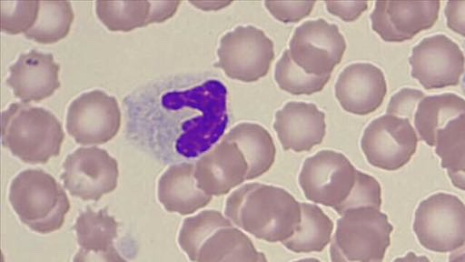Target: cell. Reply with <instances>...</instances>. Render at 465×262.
I'll use <instances>...</instances> for the list:
<instances>
[{
    "instance_id": "obj_1",
    "label": "cell",
    "mask_w": 465,
    "mask_h": 262,
    "mask_svg": "<svg viewBox=\"0 0 465 262\" xmlns=\"http://www.w3.org/2000/svg\"><path fill=\"white\" fill-rule=\"evenodd\" d=\"M224 214L237 227L270 243L284 242L298 230L301 202L282 187L248 183L225 200Z\"/></svg>"
},
{
    "instance_id": "obj_2",
    "label": "cell",
    "mask_w": 465,
    "mask_h": 262,
    "mask_svg": "<svg viewBox=\"0 0 465 262\" xmlns=\"http://www.w3.org/2000/svg\"><path fill=\"white\" fill-rule=\"evenodd\" d=\"M2 144L25 163L45 164L60 154L62 124L49 110L12 103L1 117Z\"/></svg>"
},
{
    "instance_id": "obj_3",
    "label": "cell",
    "mask_w": 465,
    "mask_h": 262,
    "mask_svg": "<svg viewBox=\"0 0 465 262\" xmlns=\"http://www.w3.org/2000/svg\"><path fill=\"white\" fill-rule=\"evenodd\" d=\"M10 205L20 221L39 234L60 229L70 209L63 186L43 169H25L11 182Z\"/></svg>"
},
{
    "instance_id": "obj_4",
    "label": "cell",
    "mask_w": 465,
    "mask_h": 262,
    "mask_svg": "<svg viewBox=\"0 0 465 262\" xmlns=\"http://www.w3.org/2000/svg\"><path fill=\"white\" fill-rule=\"evenodd\" d=\"M393 227L372 207L347 210L337 221L330 246L331 262H382Z\"/></svg>"
},
{
    "instance_id": "obj_5",
    "label": "cell",
    "mask_w": 465,
    "mask_h": 262,
    "mask_svg": "<svg viewBox=\"0 0 465 262\" xmlns=\"http://www.w3.org/2000/svg\"><path fill=\"white\" fill-rule=\"evenodd\" d=\"M359 170L341 152L324 149L307 157L298 181L304 196L340 216L353 192Z\"/></svg>"
},
{
    "instance_id": "obj_6",
    "label": "cell",
    "mask_w": 465,
    "mask_h": 262,
    "mask_svg": "<svg viewBox=\"0 0 465 262\" xmlns=\"http://www.w3.org/2000/svg\"><path fill=\"white\" fill-rule=\"evenodd\" d=\"M412 228L427 250L455 251L465 243V204L452 194H432L420 202Z\"/></svg>"
},
{
    "instance_id": "obj_7",
    "label": "cell",
    "mask_w": 465,
    "mask_h": 262,
    "mask_svg": "<svg viewBox=\"0 0 465 262\" xmlns=\"http://www.w3.org/2000/svg\"><path fill=\"white\" fill-rule=\"evenodd\" d=\"M215 67L241 82H255L265 76L274 59L273 42L253 25H239L220 39Z\"/></svg>"
},
{
    "instance_id": "obj_8",
    "label": "cell",
    "mask_w": 465,
    "mask_h": 262,
    "mask_svg": "<svg viewBox=\"0 0 465 262\" xmlns=\"http://www.w3.org/2000/svg\"><path fill=\"white\" fill-rule=\"evenodd\" d=\"M419 140L411 121L385 114L366 126L361 138V148L371 166L395 171L410 162Z\"/></svg>"
},
{
    "instance_id": "obj_9",
    "label": "cell",
    "mask_w": 465,
    "mask_h": 262,
    "mask_svg": "<svg viewBox=\"0 0 465 262\" xmlns=\"http://www.w3.org/2000/svg\"><path fill=\"white\" fill-rule=\"evenodd\" d=\"M346 50V41L339 27L322 18L297 26L289 42L292 61L305 73L324 76L331 74Z\"/></svg>"
},
{
    "instance_id": "obj_10",
    "label": "cell",
    "mask_w": 465,
    "mask_h": 262,
    "mask_svg": "<svg viewBox=\"0 0 465 262\" xmlns=\"http://www.w3.org/2000/svg\"><path fill=\"white\" fill-rule=\"evenodd\" d=\"M62 167L65 189L82 200L97 201L117 186L118 163L105 149L78 147L65 157Z\"/></svg>"
},
{
    "instance_id": "obj_11",
    "label": "cell",
    "mask_w": 465,
    "mask_h": 262,
    "mask_svg": "<svg viewBox=\"0 0 465 262\" xmlns=\"http://www.w3.org/2000/svg\"><path fill=\"white\" fill-rule=\"evenodd\" d=\"M121 111L116 98L100 89L81 94L69 105L66 130L81 145H100L119 131Z\"/></svg>"
},
{
    "instance_id": "obj_12",
    "label": "cell",
    "mask_w": 465,
    "mask_h": 262,
    "mask_svg": "<svg viewBox=\"0 0 465 262\" xmlns=\"http://www.w3.org/2000/svg\"><path fill=\"white\" fill-rule=\"evenodd\" d=\"M411 75L426 89L457 86L465 68L460 47L447 35L423 38L411 49L409 58Z\"/></svg>"
},
{
    "instance_id": "obj_13",
    "label": "cell",
    "mask_w": 465,
    "mask_h": 262,
    "mask_svg": "<svg viewBox=\"0 0 465 262\" xmlns=\"http://www.w3.org/2000/svg\"><path fill=\"white\" fill-rule=\"evenodd\" d=\"M440 1H376L370 15L372 30L391 43L411 40L434 25Z\"/></svg>"
},
{
    "instance_id": "obj_14",
    "label": "cell",
    "mask_w": 465,
    "mask_h": 262,
    "mask_svg": "<svg viewBox=\"0 0 465 262\" xmlns=\"http://www.w3.org/2000/svg\"><path fill=\"white\" fill-rule=\"evenodd\" d=\"M335 97L351 114L366 116L382 104L387 83L381 69L371 63H352L339 75L334 85Z\"/></svg>"
},
{
    "instance_id": "obj_15",
    "label": "cell",
    "mask_w": 465,
    "mask_h": 262,
    "mask_svg": "<svg viewBox=\"0 0 465 262\" xmlns=\"http://www.w3.org/2000/svg\"><path fill=\"white\" fill-rule=\"evenodd\" d=\"M248 163L238 146L224 138L194 165L197 186L209 196H223L247 180Z\"/></svg>"
},
{
    "instance_id": "obj_16",
    "label": "cell",
    "mask_w": 465,
    "mask_h": 262,
    "mask_svg": "<svg viewBox=\"0 0 465 262\" xmlns=\"http://www.w3.org/2000/svg\"><path fill=\"white\" fill-rule=\"evenodd\" d=\"M59 70L52 54L32 49L9 66L6 84L23 103L39 102L60 87Z\"/></svg>"
},
{
    "instance_id": "obj_17",
    "label": "cell",
    "mask_w": 465,
    "mask_h": 262,
    "mask_svg": "<svg viewBox=\"0 0 465 262\" xmlns=\"http://www.w3.org/2000/svg\"><path fill=\"white\" fill-rule=\"evenodd\" d=\"M273 129L284 150L310 151L323 140L325 114L312 103L290 101L276 112Z\"/></svg>"
},
{
    "instance_id": "obj_18",
    "label": "cell",
    "mask_w": 465,
    "mask_h": 262,
    "mask_svg": "<svg viewBox=\"0 0 465 262\" xmlns=\"http://www.w3.org/2000/svg\"><path fill=\"white\" fill-rule=\"evenodd\" d=\"M192 262H268L251 238L226 217L188 256Z\"/></svg>"
},
{
    "instance_id": "obj_19",
    "label": "cell",
    "mask_w": 465,
    "mask_h": 262,
    "mask_svg": "<svg viewBox=\"0 0 465 262\" xmlns=\"http://www.w3.org/2000/svg\"><path fill=\"white\" fill-rule=\"evenodd\" d=\"M157 196L166 211L182 216L194 213L212 200V196L198 187L192 163L170 166L159 178Z\"/></svg>"
},
{
    "instance_id": "obj_20",
    "label": "cell",
    "mask_w": 465,
    "mask_h": 262,
    "mask_svg": "<svg viewBox=\"0 0 465 262\" xmlns=\"http://www.w3.org/2000/svg\"><path fill=\"white\" fill-rule=\"evenodd\" d=\"M223 138L235 143L242 152L249 166L247 180L261 176L273 165L276 148L272 137L259 124L240 123Z\"/></svg>"
},
{
    "instance_id": "obj_21",
    "label": "cell",
    "mask_w": 465,
    "mask_h": 262,
    "mask_svg": "<svg viewBox=\"0 0 465 262\" xmlns=\"http://www.w3.org/2000/svg\"><path fill=\"white\" fill-rule=\"evenodd\" d=\"M464 113L465 99L454 93L426 96L419 103L413 118L419 139L434 147L438 130Z\"/></svg>"
},
{
    "instance_id": "obj_22",
    "label": "cell",
    "mask_w": 465,
    "mask_h": 262,
    "mask_svg": "<svg viewBox=\"0 0 465 262\" xmlns=\"http://www.w3.org/2000/svg\"><path fill=\"white\" fill-rule=\"evenodd\" d=\"M302 221L298 230L282 245L294 253L321 252L330 243L332 220L314 204L301 203Z\"/></svg>"
},
{
    "instance_id": "obj_23",
    "label": "cell",
    "mask_w": 465,
    "mask_h": 262,
    "mask_svg": "<svg viewBox=\"0 0 465 262\" xmlns=\"http://www.w3.org/2000/svg\"><path fill=\"white\" fill-rule=\"evenodd\" d=\"M119 223L107 209L94 211L87 207L76 218L74 225L77 243L88 251H103L113 247L118 236Z\"/></svg>"
},
{
    "instance_id": "obj_24",
    "label": "cell",
    "mask_w": 465,
    "mask_h": 262,
    "mask_svg": "<svg viewBox=\"0 0 465 262\" xmlns=\"http://www.w3.org/2000/svg\"><path fill=\"white\" fill-rule=\"evenodd\" d=\"M74 17L69 1H39L36 21L25 35L41 44L55 43L68 35Z\"/></svg>"
},
{
    "instance_id": "obj_25",
    "label": "cell",
    "mask_w": 465,
    "mask_h": 262,
    "mask_svg": "<svg viewBox=\"0 0 465 262\" xmlns=\"http://www.w3.org/2000/svg\"><path fill=\"white\" fill-rule=\"evenodd\" d=\"M151 1L95 2V12L110 31L128 32L150 24Z\"/></svg>"
},
{
    "instance_id": "obj_26",
    "label": "cell",
    "mask_w": 465,
    "mask_h": 262,
    "mask_svg": "<svg viewBox=\"0 0 465 262\" xmlns=\"http://www.w3.org/2000/svg\"><path fill=\"white\" fill-rule=\"evenodd\" d=\"M434 147L448 176L465 174V113L438 130Z\"/></svg>"
},
{
    "instance_id": "obj_27",
    "label": "cell",
    "mask_w": 465,
    "mask_h": 262,
    "mask_svg": "<svg viewBox=\"0 0 465 262\" xmlns=\"http://www.w3.org/2000/svg\"><path fill=\"white\" fill-rule=\"evenodd\" d=\"M331 75L316 76L305 73L292 59L285 49L274 68V80L278 86L292 95H312L323 89Z\"/></svg>"
},
{
    "instance_id": "obj_28",
    "label": "cell",
    "mask_w": 465,
    "mask_h": 262,
    "mask_svg": "<svg viewBox=\"0 0 465 262\" xmlns=\"http://www.w3.org/2000/svg\"><path fill=\"white\" fill-rule=\"evenodd\" d=\"M1 29L17 35L27 32L35 23L39 1H1Z\"/></svg>"
},
{
    "instance_id": "obj_29",
    "label": "cell",
    "mask_w": 465,
    "mask_h": 262,
    "mask_svg": "<svg viewBox=\"0 0 465 262\" xmlns=\"http://www.w3.org/2000/svg\"><path fill=\"white\" fill-rule=\"evenodd\" d=\"M425 96V94L419 89L401 88L391 97L386 114L406 118L412 122L417 106Z\"/></svg>"
},
{
    "instance_id": "obj_30",
    "label": "cell",
    "mask_w": 465,
    "mask_h": 262,
    "mask_svg": "<svg viewBox=\"0 0 465 262\" xmlns=\"http://www.w3.org/2000/svg\"><path fill=\"white\" fill-rule=\"evenodd\" d=\"M315 5L313 1H265L271 15L282 23H296L307 17Z\"/></svg>"
},
{
    "instance_id": "obj_31",
    "label": "cell",
    "mask_w": 465,
    "mask_h": 262,
    "mask_svg": "<svg viewBox=\"0 0 465 262\" xmlns=\"http://www.w3.org/2000/svg\"><path fill=\"white\" fill-rule=\"evenodd\" d=\"M325 5L330 14L340 17L345 22L355 21L368 9V2L366 1H327Z\"/></svg>"
},
{
    "instance_id": "obj_32",
    "label": "cell",
    "mask_w": 465,
    "mask_h": 262,
    "mask_svg": "<svg viewBox=\"0 0 465 262\" xmlns=\"http://www.w3.org/2000/svg\"><path fill=\"white\" fill-rule=\"evenodd\" d=\"M444 15L448 28L465 37V1H448Z\"/></svg>"
},
{
    "instance_id": "obj_33",
    "label": "cell",
    "mask_w": 465,
    "mask_h": 262,
    "mask_svg": "<svg viewBox=\"0 0 465 262\" xmlns=\"http://www.w3.org/2000/svg\"><path fill=\"white\" fill-rule=\"evenodd\" d=\"M73 262H127L113 246L103 251H88L80 248L74 257Z\"/></svg>"
},
{
    "instance_id": "obj_34",
    "label": "cell",
    "mask_w": 465,
    "mask_h": 262,
    "mask_svg": "<svg viewBox=\"0 0 465 262\" xmlns=\"http://www.w3.org/2000/svg\"><path fill=\"white\" fill-rule=\"evenodd\" d=\"M180 1H153L150 16L151 23H162L172 17L176 12Z\"/></svg>"
},
{
    "instance_id": "obj_35",
    "label": "cell",
    "mask_w": 465,
    "mask_h": 262,
    "mask_svg": "<svg viewBox=\"0 0 465 262\" xmlns=\"http://www.w3.org/2000/svg\"><path fill=\"white\" fill-rule=\"evenodd\" d=\"M192 5H195L197 8L203 10H218L223 8L229 5L231 2H214V1H207V2H190Z\"/></svg>"
},
{
    "instance_id": "obj_36",
    "label": "cell",
    "mask_w": 465,
    "mask_h": 262,
    "mask_svg": "<svg viewBox=\"0 0 465 262\" xmlns=\"http://www.w3.org/2000/svg\"><path fill=\"white\" fill-rule=\"evenodd\" d=\"M392 262H430L426 256H418L410 251L405 256L395 258Z\"/></svg>"
},
{
    "instance_id": "obj_37",
    "label": "cell",
    "mask_w": 465,
    "mask_h": 262,
    "mask_svg": "<svg viewBox=\"0 0 465 262\" xmlns=\"http://www.w3.org/2000/svg\"><path fill=\"white\" fill-rule=\"evenodd\" d=\"M448 262H465V243L449 256Z\"/></svg>"
},
{
    "instance_id": "obj_38",
    "label": "cell",
    "mask_w": 465,
    "mask_h": 262,
    "mask_svg": "<svg viewBox=\"0 0 465 262\" xmlns=\"http://www.w3.org/2000/svg\"><path fill=\"white\" fill-rule=\"evenodd\" d=\"M449 178L451 181V184L457 187L458 189H460L462 191H465V174L461 175H450L448 176Z\"/></svg>"
},
{
    "instance_id": "obj_39",
    "label": "cell",
    "mask_w": 465,
    "mask_h": 262,
    "mask_svg": "<svg viewBox=\"0 0 465 262\" xmlns=\"http://www.w3.org/2000/svg\"><path fill=\"white\" fill-rule=\"evenodd\" d=\"M292 262H322V261L315 257H305V258L294 260Z\"/></svg>"
}]
</instances>
